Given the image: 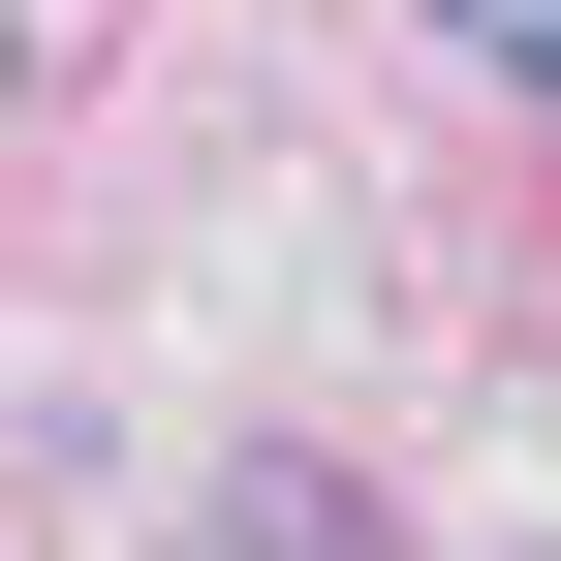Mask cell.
I'll return each mask as SVG.
<instances>
[{"mask_svg": "<svg viewBox=\"0 0 561 561\" xmlns=\"http://www.w3.org/2000/svg\"><path fill=\"white\" fill-rule=\"evenodd\" d=\"M437 32H468V62H530V94H561V0H437Z\"/></svg>", "mask_w": 561, "mask_h": 561, "instance_id": "obj_1", "label": "cell"}]
</instances>
